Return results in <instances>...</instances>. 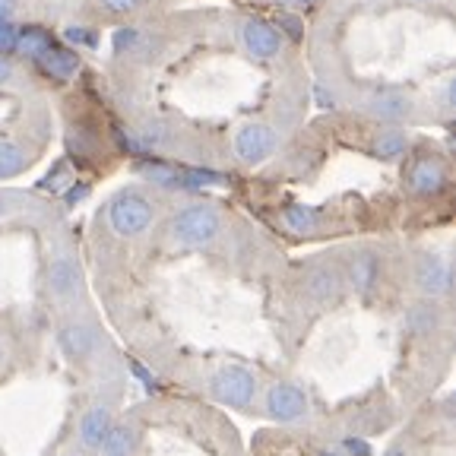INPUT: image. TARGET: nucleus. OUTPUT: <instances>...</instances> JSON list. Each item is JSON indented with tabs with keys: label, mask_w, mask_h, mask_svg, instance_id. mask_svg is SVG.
<instances>
[{
	"label": "nucleus",
	"mask_w": 456,
	"mask_h": 456,
	"mask_svg": "<svg viewBox=\"0 0 456 456\" xmlns=\"http://www.w3.org/2000/svg\"><path fill=\"white\" fill-rule=\"evenodd\" d=\"M342 447L349 450V456H370V447L364 441H358V437H349V441L342 444Z\"/></svg>",
	"instance_id": "30"
},
{
	"label": "nucleus",
	"mask_w": 456,
	"mask_h": 456,
	"mask_svg": "<svg viewBox=\"0 0 456 456\" xmlns=\"http://www.w3.org/2000/svg\"><path fill=\"white\" fill-rule=\"evenodd\" d=\"M209 390H213L216 399H222V403H228V406H250V399H254L256 393V378L250 374L248 368H222L213 374V380H209Z\"/></svg>",
	"instance_id": "3"
},
{
	"label": "nucleus",
	"mask_w": 456,
	"mask_h": 456,
	"mask_svg": "<svg viewBox=\"0 0 456 456\" xmlns=\"http://www.w3.org/2000/svg\"><path fill=\"white\" fill-rule=\"evenodd\" d=\"M378 256L374 254H358L355 260H352L349 266V279L352 285H355V292H370L374 289V282H378Z\"/></svg>",
	"instance_id": "17"
},
{
	"label": "nucleus",
	"mask_w": 456,
	"mask_h": 456,
	"mask_svg": "<svg viewBox=\"0 0 456 456\" xmlns=\"http://www.w3.org/2000/svg\"><path fill=\"white\" fill-rule=\"evenodd\" d=\"M16 38H20V28L10 20H0V57L13 54L16 51Z\"/></svg>",
	"instance_id": "24"
},
{
	"label": "nucleus",
	"mask_w": 456,
	"mask_h": 456,
	"mask_svg": "<svg viewBox=\"0 0 456 456\" xmlns=\"http://www.w3.org/2000/svg\"><path fill=\"white\" fill-rule=\"evenodd\" d=\"M134 370H136V378H140L146 387H156V384H152V378H150V374H146V368H142V364H136V362H134Z\"/></svg>",
	"instance_id": "34"
},
{
	"label": "nucleus",
	"mask_w": 456,
	"mask_h": 456,
	"mask_svg": "<svg viewBox=\"0 0 456 456\" xmlns=\"http://www.w3.org/2000/svg\"><path fill=\"white\" fill-rule=\"evenodd\" d=\"M384 456H412V453H409L406 447H399V444H396V447H390V450H387Z\"/></svg>",
	"instance_id": "35"
},
{
	"label": "nucleus",
	"mask_w": 456,
	"mask_h": 456,
	"mask_svg": "<svg viewBox=\"0 0 456 456\" xmlns=\"http://www.w3.org/2000/svg\"><path fill=\"white\" fill-rule=\"evenodd\" d=\"M13 7H16V0H0V20H10Z\"/></svg>",
	"instance_id": "33"
},
{
	"label": "nucleus",
	"mask_w": 456,
	"mask_h": 456,
	"mask_svg": "<svg viewBox=\"0 0 456 456\" xmlns=\"http://www.w3.org/2000/svg\"><path fill=\"white\" fill-rule=\"evenodd\" d=\"M444 184H447V168L437 159H421L409 171V187L421 197H435L444 191Z\"/></svg>",
	"instance_id": "10"
},
{
	"label": "nucleus",
	"mask_w": 456,
	"mask_h": 456,
	"mask_svg": "<svg viewBox=\"0 0 456 456\" xmlns=\"http://www.w3.org/2000/svg\"><path fill=\"white\" fill-rule=\"evenodd\" d=\"M152 216H156L152 203L142 197V193H134V191L114 197L111 207H108V222H111V228L121 238L142 235V232L152 225Z\"/></svg>",
	"instance_id": "2"
},
{
	"label": "nucleus",
	"mask_w": 456,
	"mask_h": 456,
	"mask_svg": "<svg viewBox=\"0 0 456 456\" xmlns=\"http://www.w3.org/2000/svg\"><path fill=\"white\" fill-rule=\"evenodd\" d=\"M54 48V42H51V32L42 26H26L20 28V38H16V51H20L22 57H28V61H42L48 51Z\"/></svg>",
	"instance_id": "14"
},
{
	"label": "nucleus",
	"mask_w": 456,
	"mask_h": 456,
	"mask_svg": "<svg viewBox=\"0 0 456 456\" xmlns=\"http://www.w3.org/2000/svg\"><path fill=\"white\" fill-rule=\"evenodd\" d=\"M13 79V64H10L7 57H0V86L10 83Z\"/></svg>",
	"instance_id": "32"
},
{
	"label": "nucleus",
	"mask_w": 456,
	"mask_h": 456,
	"mask_svg": "<svg viewBox=\"0 0 456 456\" xmlns=\"http://www.w3.org/2000/svg\"><path fill=\"white\" fill-rule=\"evenodd\" d=\"M282 4H295V7H307V4H314V0H282Z\"/></svg>",
	"instance_id": "36"
},
{
	"label": "nucleus",
	"mask_w": 456,
	"mask_h": 456,
	"mask_svg": "<svg viewBox=\"0 0 456 456\" xmlns=\"http://www.w3.org/2000/svg\"><path fill=\"white\" fill-rule=\"evenodd\" d=\"M276 150V134L266 124H244L235 134V156L244 165H256L264 162L270 152Z\"/></svg>",
	"instance_id": "4"
},
{
	"label": "nucleus",
	"mask_w": 456,
	"mask_h": 456,
	"mask_svg": "<svg viewBox=\"0 0 456 456\" xmlns=\"http://www.w3.org/2000/svg\"><path fill=\"white\" fill-rule=\"evenodd\" d=\"M64 38H67V42H73V45H86V48H95V42H99L93 28H86V26H67Z\"/></svg>",
	"instance_id": "26"
},
{
	"label": "nucleus",
	"mask_w": 456,
	"mask_h": 456,
	"mask_svg": "<svg viewBox=\"0 0 456 456\" xmlns=\"http://www.w3.org/2000/svg\"><path fill=\"white\" fill-rule=\"evenodd\" d=\"M28 165V152L22 150L20 142L0 140V178H13Z\"/></svg>",
	"instance_id": "18"
},
{
	"label": "nucleus",
	"mask_w": 456,
	"mask_h": 456,
	"mask_svg": "<svg viewBox=\"0 0 456 456\" xmlns=\"http://www.w3.org/2000/svg\"><path fill=\"white\" fill-rule=\"evenodd\" d=\"M282 222L289 232H295V235H311L314 228H317V213H314L311 207H289L282 213Z\"/></svg>",
	"instance_id": "19"
},
{
	"label": "nucleus",
	"mask_w": 456,
	"mask_h": 456,
	"mask_svg": "<svg viewBox=\"0 0 456 456\" xmlns=\"http://www.w3.org/2000/svg\"><path fill=\"white\" fill-rule=\"evenodd\" d=\"M406 146H409L406 134H399V130H384V134L374 140V156L393 162V159H399L403 152H406Z\"/></svg>",
	"instance_id": "20"
},
{
	"label": "nucleus",
	"mask_w": 456,
	"mask_h": 456,
	"mask_svg": "<svg viewBox=\"0 0 456 456\" xmlns=\"http://www.w3.org/2000/svg\"><path fill=\"white\" fill-rule=\"evenodd\" d=\"M219 228H222V216L209 203H191V207H184L171 219V235H175V241L184 244V248H207V244L216 241Z\"/></svg>",
	"instance_id": "1"
},
{
	"label": "nucleus",
	"mask_w": 456,
	"mask_h": 456,
	"mask_svg": "<svg viewBox=\"0 0 456 456\" xmlns=\"http://www.w3.org/2000/svg\"><path fill=\"white\" fill-rule=\"evenodd\" d=\"M276 26H279V28H285V32H289L292 38H298V36H301V22L295 20V16H279Z\"/></svg>",
	"instance_id": "29"
},
{
	"label": "nucleus",
	"mask_w": 456,
	"mask_h": 456,
	"mask_svg": "<svg viewBox=\"0 0 456 456\" xmlns=\"http://www.w3.org/2000/svg\"><path fill=\"white\" fill-rule=\"evenodd\" d=\"M437 327V314L431 307H415L409 311V330H435Z\"/></svg>",
	"instance_id": "23"
},
{
	"label": "nucleus",
	"mask_w": 456,
	"mask_h": 456,
	"mask_svg": "<svg viewBox=\"0 0 456 456\" xmlns=\"http://www.w3.org/2000/svg\"><path fill=\"white\" fill-rule=\"evenodd\" d=\"M415 279H419L421 292L431 295V298H444L450 292V266L444 256L437 254H425L419 260V270H415Z\"/></svg>",
	"instance_id": "7"
},
{
	"label": "nucleus",
	"mask_w": 456,
	"mask_h": 456,
	"mask_svg": "<svg viewBox=\"0 0 456 456\" xmlns=\"http://www.w3.org/2000/svg\"><path fill=\"white\" fill-rule=\"evenodd\" d=\"M321 456H339V453H321Z\"/></svg>",
	"instance_id": "38"
},
{
	"label": "nucleus",
	"mask_w": 456,
	"mask_h": 456,
	"mask_svg": "<svg viewBox=\"0 0 456 456\" xmlns=\"http://www.w3.org/2000/svg\"><path fill=\"white\" fill-rule=\"evenodd\" d=\"M368 114L378 121H406L412 114V99L399 89H380L368 99Z\"/></svg>",
	"instance_id": "8"
},
{
	"label": "nucleus",
	"mask_w": 456,
	"mask_h": 456,
	"mask_svg": "<svg viewBox=\"0 0 456 456\" xmlns=\"http://www.w3.org/2000/svg\"><path fill=\"white\" fill-rule=\"evenodd\" d=\"M342 292V276L336 266H314L305 276V295L317 305H327V301L339 298Z\"/></svg>",
	"instance_id": "9"
},
{
	"label": "nucleus",
	"mask_w": 456,
	"mask_h": 456,
	"mask_svg": "<svg viewBox=\"0 0 456 456\" xmlns=\"http://www.w3.org/2000/svg\"><path fill=\"white\" fill-rule=\"evenodd\" d=\"M136 45H140V32H136V28H118V32H114V51H118V54H127Z\"/></svg>",
	"instance_id": "25"
},
{
	"label": "nucleus",
	"mask_w": 456,
	"mask_h": 456,
	"mask_svg": "<svg viewBox=\"0 0 456 456\" xmlns=\"http://www.w3.org/2000/svg\"><path fill=\"white\" fill-rule=\"evenodd\" d=\"M222 175L216 171H207V168H187L181 171V187H213V184H222Z\"/></svg>",
	"instance_id": "22"
},
{
	"label": "nucleus",
	"mask_w": 456,
	"mask_h": 456,
	"mask_svg": "<svg viewBox=\"0 0 456 456\" xmlns=\"http://www.w3.org/2000/svg\"><path fill=\"white\" fill-rule=\"evenodd\" d=\"M136 171H140V175H146L150 181H156V184H162V187H181V171L171 168V165L140 162V165H136Z\"/></svg>",
	"instance_id": "21"
},
{
	"label": "nucleus",
	"mask_w": 456,
	"mask_h": 456,
	"mask_svg": "<svg viewBox=\"0 0 456 456\" xmlns=\"http://www.w3.org/2000/svg\"><path fill=\"white\" fill-rule=\"evenodd\" d=\"M38 64H42V70L48 73V77L70 79L73 73L79 70V57H77V51H70V48H51Z\"/></svg>",
	"instance_id": "15"
},
{
	"label": "nucleus",
	"mask_w": 456,
	"mask_h": 456,
	"mask_svg": "<svg viewBox=\"0 0 456 456\" xmlns=\"http://www.w3.org/2000/svg\"><path fill=\"white\" fill-rule=\"evenodd\" d=\"M86 193H89V184H73L67 191V207H77L79 200H86Z\"/></svg>",
	"instance_id": "31"
},
{
	"label": "nucleus",
	"mask_w": 456,
	"mask_h": 456,
	"mask_svg": "<svg viewBox=\"0 0 456 456\" xmlns=\"http://www.w3.org/2000/svg\"><path fill=\"white\" fill-rule=\"evenodd\" d=\"M64 181H67V165H57L54 175H48V178H45L38 187H42V191H61V184H64Z\"/></svg>",
	"instance_id": "27"
},
{
	"label": "nucleus",
	"mask_w": 456,
	"mask_h": 456,
	"mask_svg": "<svg viewBox=\"0 0 456 456\" xmlns=\"http://www.w3.org/2000/svg\"><path fill=\"white\" fill-rule=\"evenodd\" d=\"M48 289L57 301H70L79 289V266L70 256H57L48 266Z\"/></svg>",
	"instance_id": "11"
},
{
	"label": "nucleus",
	"mask_w": 456,
	"mask_h": 456,
	"mask_svg": "<svg viewBox=\"0 0 456 456\" xmlns=\"http://www.w3.org/2000/svg\"><path fill=\"white\" fill-rule=\"evenodd\" d=\"M102 7L108 13H130V10L140 7V0H102Z\"/></svg>",
	"instance_id": "28"
},
{
	"label": "nucleus",
	"mask_w": 456,
	"mask_h": 456,
	"mask_svg": "<svg viewBox=\"0 0 456 456\" xmlns=\"http://www.w3.org/2000/svg\"><path fill=\"white\" fill-rule=\"evenodd\" d=\"M266 412L276 421H298L307 412V396L292 384H276L266 396Z\"/></svg>",
	"instance_id": "6"
},
{
	"label": "nucleus",
	"mask_w": 456,
	"mask_h": 456,
	"mask_svg": "<svg viewBox=\"0 0 456 456\" xmlns=\"http://www.w3.org/2000/svg\"><path fill=\"white\" fill-rule=\"evenodd\" d=\"M108 431H111V409L108 406L89 409V412L83 415V421H79V441H83V447H89V450L102 447Z\"/></svg>",
	"instance_id": "12"
},
{
	"label": "nucleus",
	"mask_w": 456,
	"mask_h": 456,
	"mask_svg": "<svg viewBox=\"0 0 456 456\" xmlns=\"http://www.w3.org/2000/svg\"><path fill=\"white\" fill-rule=\"evenodd\" d=\"M57 339H61V349H64L67 355H73V358L93 355V349H95V333L86 327V323H67Z\"/></svg>",
	"instance_id": "13"
},
{
	"label": "nucleus",
	"mask_w": 456,
	"mask_h": 456,
	"mask_svg": "<svg viewBox=\"0 0 456 456\" xmlns=\"http://www.w3.org/2000/svg\"><path fill=\"white\" fill-rule=\"evenodd\" d=\"M241 38L244 48L260 61H270L282 51V32H276V26H270L266 20H244Z\"/></svg>",
	"instance_id": "5"
},
{
	"label": "nucleus",
	"mask_w": 456,
	"mask_h": 456,
	"mask_svg": "<svg viewBox=\"0 0 456 456\" xmlns=\"http://www.w3.org/2000/svg\"><path fill=\"white\" fill-rule=\"evenodd\" d=\"M7 213V203H4V197H0V216Z\"/></svg>",
	"instance_id": "37"
},
{
	"label": "nucleus",
	"mask_w": 456,
	"mask_h": 456,
	"mask_svg": "<svg viewBox=\"0 0 456 456\" xmlns=\"http://www.w3.org/2000/svg\"><path fill=\"white\" fill-rule=\"evenodd\" d=\"M136 428L130 425H111L108 437L102 441V456H134L136 450Z\"/></svg>",
	"instance_id": "16"
}]
</instances>
